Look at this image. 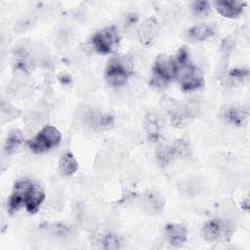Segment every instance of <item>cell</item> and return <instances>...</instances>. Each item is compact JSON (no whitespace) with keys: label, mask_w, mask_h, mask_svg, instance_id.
Listing matches in <instances>:
<instances>
[{"label":"cell","mask_w":250,"mask_h":250,"mask_svg":"<svg viewBox=\"0 0 250 250\" xmlns=\"http://www.w3.org/2000/svg\"><path fill=\"white\" fill-rule=\"evenodd\" d=\"M151 70L149 85L154 88H163L174 78H177L178 67L174 59L163 54L156 58Z\"/></svg>","instance_id":"2"},{"label":"cell","mask_w":250,"mask_h":250,"mask_svg":"<svg viewBox=\"0 0 250 250\" xmlns=\"http://www.w3.org/2000/svg\"><path fill=\"white\" fill-rule=\"evenodd\" d=\"M45 199L43 188L31 180H20L13 188L8 200V212L10 215L17 213L22 206L30 214L39 210Z\"/></svg>","instance_id":"1"},{"label":"cell","mask_w":250,"mask_h":250,"mask_svg":"<svg viewBox=\"0 0 250 250\" xmlns=\"http://www.w3.org/2000/svg\"><path fill=\"white\" fill-rule=\"evenodd\" d=\"M160 104L168 115L170 123L173 127L183 128L191 121L185 110L184 104L180 103L179 101L165 96L161 99Z\"/></svg>","instance_id":"6"},{"label":"cell","mask_w":250,"mask_h":250,"mask_svg":"<svg viewBox=\"0 0 250 250\" xmlns=\"http://www.w3.org/2000/svg\"><path fill=\"white\" fill-rule=\"evenodd\" d=\"M229 231V227L221 219H212L206 222L201 229L203 238L206 241L214 242L226 237Z\"/></svg>","instance_id":"10"},{"label":"cell","mask_w":250,"mask_h":250,"mask_svg":"<svg viewBox=\"0 0 250 250\" xmlns=\"http://www.w3.org/2000/svg\"><path fill=\"white\" fill-rule=\"evenodd\" d=\"M62 77H63V80H61V82H62V84H67V83L70 82V77H69V76H64V75H62Z\"/></svg>","instance_id":"31"},{"label":"cell","mask_w":250,"mask_h":250,"mask_svg":"<svg viewBox=\"0 0 250 250\" xmlns=\"http://www.w3.org/2000/svg\"><path fill=\"white\" fill-rule=\"evenodd\" d=\"M184 105H185V110H186L188 116L191 120L199 115L200 104L196 100H189L186 104H184Z\"/></svg>","instance_id":"26"},{"label":"cell","mask_w":250,"mask_h":250,"mask_svg":"<svg viewBox=\"0 0 250 250\" xmlns=\"http://www.w3.org/2000/svg\"><path fill=\"white\" fill-rule=\"evenodd\" d=\"M213 5L221 16L228 19H234L242 13L244 7L246 6V2L234 0H218L213 2Z\"/></svg>","instance_id":"11"},{"label":"cell","mask_w":250,"mask_h":250,"mask_svg":"<svg viewBox=\"0 0 250 250\" xmlns=\"http://www.w3.org/2000/svg\"><path fill=\"white\" fill-rule=\"evenodd\" d=\"M242 208L245 210V211H248V209H249V199L247 198V199H245L243 202H242Z\"/></svg>","instance_id":"30"},{"label":"cell","mask_w":250,"mask_h":250,"mask_svg":"<svg viewBox=\"0 0 250 250\" xmlns=\"http://www.w3.org/2000/svg\"><path fill=\"white\" fill-rule=\"evenodd\" d=\"M211 10V5L208 1L198 0L193 1L191 3V11L194 16L196 17H205L209 14Z\"/></svg>","instance_id":"22"},{"label":"cell","mask_w":250,"mask_h":250,"mask_svg":"<svg viewBox=\"0 0 250 250\" xmlns=\"http://www.w3.org/2000/svg\"><path fill=\"white\" fill-rule=\"evenodd\" d=\"M131 74V67L125 59L112 58L108 61L105 68L104 78L108 85L118 87L124 85Z\"/></svg>","instance_id":"4"},{"label":"cell","mask_w":250,"mask_h":250,"mask_svg":"<svg viewBox=\"0 0 250 250\" xmlns=\"http://www.w3.org/2000/svg\"><path fill=\"white\" fill-rule=\"evenodd\" d=\"M220 115L227 124L233 127H241L247 123L249 112L244 107L228 104L221 108Z\"/></svg>","instance_id":"9"},{"label":"cell","mask_w":250,"mask_h":250,"mask_svg":"<svg viewBox=\"0 0 250 250\" xmlns=\"http://www.w3.org/2000/svg\"><path fill=\"white\" fill-rule=\"evenodd\" d=\"M1 114H2V118L8 116V121H9L11 119L17 118V116L20 115V111L10 104H6L3 101L1 105Z\"/></svg>","instance_id":"27"},{"label":"cell","mask_w":250,"mask_h":250,"mask_svg":"<svg viewBox=\"0 0 250 250\" xmlns=\"http://www.w3.org/2000/svg\"><path fill=\"white\" fill-rule=\"evenodd\" d=\"M174 158L187 159L191 155V148L188 142L185 139H177L170 146Z\"/></svg>","instance_id":"19"},{"label":"cell","mask_w":250,"mask_h":250,"mask_svg":"<svg viewBox=\"0 0 250 250\" xmlns=\"http://www.w3.org/2000/svg\"><path fill=\"white\" fill-rule=\"evenodd\" d=\"M23 143V135L20 129H14L8 134L5 144L4 152L7 155H12L16 153Z\"/></svg>","instance_id":"17"},{"label":"cell","mask_w":250,"mask_h":250,"mask_svg":"<svg viewBox=\"0 0 250 250\" xmlns=\"http://www.w3.org/2000/svg\"><path fill=\"white\" fill-rule=\"evenodd\" d=\"M177 78L184 91L197 90L204 85L203 72L192 63L178 68Z\"/></svg>","instance_id":"7"},{"label":"cell","mask_w":250,"mask_h":250,"mask_svg":"<svg viewBox=\"0 0 250 250\" xmlns=\"http://www.w3.org/2000/svg\"><path fill=\"white\" fill-rule=\"evenodd\" d=\"M52 232L59 237H66L70 233V229L63 224H57L53 226Z\"/></svg>","instance_id":"28"},{"label":"cell","mask_w":250,"mask_h":250,"mask_svg":"<svg viewBox=\"0 0 250 250\" xmlns=\"http://www.w3.org/2000/svg\"><path fill=\"white\" fill-rule=\"evenodd\" d=\"M174 159L170 146H160L155 150V160L162 168L167 167Z\"/></svg>","instance_id":"20"},{"label":"cell","mask_w":250,"mask_h":250,"mask_svg":"<svg viewBox=\"0 0 250 250\" xmlns=\"http://www.w3.org/2000/svg\"><path fill=\"white\" fill-rule=\"evenodd\" d=\"M78 170V163L71 152H65L62 155L59 162V171L62 176L68 177Z\"/></svg>","instance_id":"18"},{"label":"cell","mask_w":250,"mask_h":250,"mask_svg":"<svg viewBox=\"0 0 250 250\" xmlns=\"http://www.w3.org/2000/svg\"><path fill=\"white\" fill-rule=\"evenodd\" d=\"M120 41L119 33L115 26H108L97 31L91 37L93 48L100 54H109Z\"/></svg>","instance_id":"5"},{"label":"cell","mask_w":250,"mask_h":250,"mask_svg":"<svg viewBox=\"0 0 250 250\" xmlns=\"http://www.w3.org/2000/svg\"><path fill=\"white\" fill-rule=\"evenodd\" d=\"M228 78L232 84H241L249 78L248 67H235L229 71Z\"/></svg>","instance_id":"21"},{"label":"cell","mask_w":250,"mask_h":250,"mask_svg":"<svg viewBox=\"0 0 250 250\" xmlns=\"http://www.w3.org/2000/svg\"><path fill=\"white\" fill-rule=\"evenodd\" d=\"M216 32L215 26L210 23H200L191 26L188 32L187 36L191 41H204L212 37Z\"/></svg>","instance_id":"15"},{"label":"cell","mask_w":250,"mask_h":250,"mask_svg":"<svg viewBox=\"0 0 250 250\" xmlns=\"http://www.w3.org/2000/svg\"><path fill=\"white\" fill-rule=\"evenodd\" d=\"M164 236L172 246H182L188 238V231L184 225L177 223L167 224L164 228Z\"/></svg>","instance_id":"12"},{"label":"cell","mask_w":250,"mask_h":250,"mask_svg":"<svg viewBox=\"0 0 250 250\" xmlns=\"http://www.w3.org/2000/svg\"><path fill=\"white\" fill-rule=\"evenodd\" d=\"M138 20H139L138 16H137L135 13H131V14H129V15L126 17V19H125V23H126L127 26H130V25H132V24H135V23L138 21Z\"/></svg>","instance_id":"29"},{"label":"cell","mask_w":250,"mask_h":250,"mask_svg":"<svg viewBox=\"0 0 250 250\" xmlns=\"http://www.w3.org/2000/svg\"><path fill=\"white\" fill-rule=\"evenodd\" d=\"M157 32H158V23L156 20H154L153 18H149V19H146L141 24L138 34H139L140 40L144 44L149 45L156 37Z\"/></svg>","instance_id":"16"},{"label":"cell","mask_w":250,"mask_h":250,"mask_svg":"<svg viewBox=\"0 0 250 250\" xmlns=\"http://www.w3.org/2000/svg\"><path fill=\"white\" fill-rule=\"evenodd\" d=\"M176 64H177V67L178 68H181L183 66H186L189 63H191L190 62V53H189V50L186 47V46H183L179 49L177 55H176V58L174 59Z\"/></svg>","instance_id":"23"},{"label":"cell","mask_w":250,"mask_h":250,"mask_svg":"<svg viewBox=\"0 0 250 250\" xmlns=\"http://www.w3.org/2000/svg\"><path fill=\"white\" fill-rule=\"evenodd\" d=\"M62 140L61 132L54 126H44L33 138L27 141L28 148L35 152L41 153L57 146Z\"/></svg>","instance_id":"3"},{"label":"cell","mask_w":250,"mask_h":250,"mask_svg":"<svg viewBox=\"0 0 250 250\" xmlns=\"http://www.w3.org/2000/svg\"><path fill=\"white\" fill-rule=\"evenodd\" d=\"M83 121L95 131L109 130L114 124V118L111 114L99 110H87L83 114Z\"/></svg>","instance_id":"8"},{"label":"cell","mask_w":250,"mask_h":250,"mask_svg":"<svg viewBox=\"0 0 250 250\" xmlns=\"http://www.w3.org/2000/svg\"><path fill=\"white\" fill-rule=\"evenodd\" d=\"M144 128L147 140L152 143L157 142L162 131V122L159 115L155 112H148L144 120Z\"/></svg>","instance_id":"13"},{"label":"cell","mask_w":250,"mask_h":250,"mask_svg":"<svg viewBox=\"0 0 250 250\" xmlns=\"http://www.w3.org/2000/svg\"><path fill=\"white\" fill-rule=\"evenodd\" d=\"M179 189L185 195L193 196L198 193L200 187L198 186V184L196 182L191 181V180H187V181H184L181 183Z\"/></svg>","instance_id":"24"},{"label":"cell","mask_w":250,"mask_h":250,"mask_svg":"<svg viewBox=\"0 0 250 250\" xmlns=\"http://www.w3.org/2000/svg\"><path fill=\"white\" fill-rule=\"evenodd\" d=\"M142 204L148 214L156 215L163 210L165 200L157 191L147 190L142 196Z\"/></svg>","instance_id":"14"},{"label":"cell","mask_w":250,"mask_h":250,"mask_svg":"<svg viewBox=\"0 0 250 250\" xmlns=\"http://www.w3.org/2000/svg\"><path fill=\"white\" fill-rule=\"evenodd\" d=\"M120 239L117 234L108 232L103 239V248L106 250H115L120 248Z\"/></svg>","instance_id":"25"}]
</instances>
